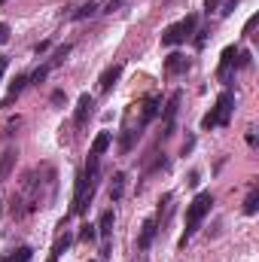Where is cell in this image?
<instances>
[{
  "label": "cell",
  "instance_id": "6da1fadb",
  "mask_svg": "<svg viewBox=\"0 0 259 262\" xmlns=\"http://www.w3.org/2000/svg\"><path fill=\"white\" fill-rule=\"evenodd\" d=\"M232 110H235V95H232V89H226V92H220V98H217V107L201 119V128L210 131L217 128V125H229V119H232Z\"/></svg>",
  "mask_w": 259,
  "mask_h": 262
},
{
  "label": "cell",
  "instance_id": "7a4b0ae2",
  "mask_svg": "<svg viewBox=\"0 0 259 262\" xmlns=\"http://www.w3.org/2000/svg\"><path fill=\"white\" fill-rule=\"evenodd\" d=\"M210 204H213V195H210V192H198V195L192 198V204H189V210H186V232H183L180 244H186V241L195 235L198 223L210 213Z\"/></svg>",
  "mask_w": 259,
  "mask_h": 262
},
{
  "label": "cell",
  "instance_id": "3957f363",
  "mask_svg": "<svg viewBox=\"0 0 259 262\" xmlns=\"http://www.w3.org/2000/svg\"><path fill=\"white\" fill-rule=\"evenodd\" d=\"M195 25H198V18H195V15H186L183 21H177V25L165 28V34H162V43H165V46H180L183 40H189V37H192Z\"/></svg>",
  "mask_w": 259,
  "mask_h": 262
},
{
  "label": "cell",
  "instance_id": "277c9868",
  "mask_svg": "<svg viewBox=\"0 0 259 262\" xmlns=\"http://www.w3.org/2000/svg\"><path fill=\"white\" fill-rule=\"evenodd\" d=\"M95 195V180H89L85 174L76 177V189H73V213H82L89 207V201Z\"/></svg>",
  "mask_w": 259,
  "mask_h": 262
},
{
  "label": "cell",
  "instance_id": "5b68a950",
  "mask_svg": "<svg viewBox=\"0 0 259 262\" xmlns=\"http://www.w3.org/2000/svg\"><path fill=\"white\" fill-rule=\"evenodd\" d=\"M92 107H95V98L85 92V95H79V101H76V113H73V122L82 128L85 122H89V116H92Z\"/></svg>",
  "mask_w": 259,
  "mask_h": 262
},
{
  "label": "cell",
  "instance_id": "8992f818",
  "mask_svg": "<svg viewBox=\"0 0 259 262\" xmlns=\"http://www.w3.org/2000/svg\"><path fill=\"white\" fill-rule=\"evenodd\" d=\"M140 107H143V110H140V122H137V128H146V125L156 119V113H159V95H146Z\"/></svg>",
  "mask_w": 259,
  "mask_h": 262
},
{
  "label": "cell",
  "instance_id": "52a82bcc",
  "mask_svg": "<svg viewBox=\"0 0 259 262\" xmlns=\"http://www.w3.org/2000/svg\"><path fill=\"white\" fill-rule=\"evenodd\" d=\"M156 232H159V220L153 216V220H146V223L140 226V235H137V250H146V247L153 244Z\"/></svg>",
  "mask_w": 259,
  "mask_h": 262
},
{
  "label": "cell",
  "instance_id": "ba28073f",
  "mask_svg": "<svg viewBox=\"0 0 259 262\" xmlns=\"http://www.w3.org/2000/svg\"><path fill=\"white\" fill-rule=\"evenodd\" d=\"M177 104H180V92H174V95H171V101H168V107H165V131H162V137H168V134H171V128H174Z\"/></svg>",
  "mask_w": 259,
  "mask_h": 262
},
{
  "label": "cell",
  "instance_id": "9c48e42d",
  "mask_svg": "<svg viewBox=\"0 0 259 262\" xmlns=\"http://www.w3.org/2000/svg\"><path fill=\"white\" fill-rule=\"evenodd\" d=\"M119 76H122V64H110L104 73H101V79H98V82H101V92H110V89L116 85Z\"/></svg>",
  "mask_w": 259,
  "mask_h": 262
},
{
  "label": "cell",
  "instance_id": "30bf717a",
  "mask_svg": "<svg viewBox=\"0 0 259 262\" xmlns=\"http://www.w3.org/2000/svg\"><path fill=\"white\" fill-rule=\"evenodd\" d=\"M235 55H238L235 46H226V49H223V55H220V76H223V79H229V70L235 64Z\"/></svg>",
  "mask_w": 259,
  "mask_h": 262
},
{
  "label": "cell",
  "instance_id": "8fae6325",
  "mask_svg": "<svg viewBox=\"0 0 259 262\" xmlns=\"http://www.w3.org/2000/svg\"><path fill=\"white\" fill-rule=\"evenodd\" d=\"M15 149L9 146V149H3V156H0V180H6L9 174H12V168H15Z\"/></svg>",
  "mask_w": 259,
  "mask_h": 262
},
{
  "label": "cell",
  "instance_id": "7c38bea8",
  "mask_svg": "<svg viewBox=\"0 0 259 262\" xmlns=\"http://www.w3.org/2000/svg\"><path fill=\"white\" fill-rule=\"evenodd\" d=\"M186 67H189V61H186L180 52H174V55H168V61H165V73H171V76H174V73H183Z\"/></svg>",
  "mask_w": 259,
  "mask_h": 262
},
{
  "label": "cell",
  "instance_id": "4fadbf2b",
  "mask_svg": "<svg viewBox=\"0 0 259 262\" xmlns=\"http://www.w3.org/2000/svg\"><path fill=\"white\" fill-rule=\"evenodd\" d=\"M98 235L101 238H110L113 235V210H104L101 220H98Z\"/></svg>",
  "mask_w": 259,
  "mask_h": 262
},
{
  "label": "cell",
  "instance_id": "5bb4252c",
  "mask_svg": "<svg viewBox=\"0 0 259 262\" xmlns=\"http://www.w3.org/2000/svg\"><path fill=\"white\" fill-rule=\"evenodd\" d=\"M125 192V174L119 171V174H113V183H110V201H119Z\"/></svg>",
  "mask_w": 259,
  "mask_h": 262
},
{
  "label": "cell",
  "instance_id": "9a60e30c",
  "mask_svg": "<svg viewBox=\"0 0 259 262\" xmlns=\"http://www.w3.org/2000/svg\"><path fill=\"white\" fill-rule=\"evenodd\" d=\"M107 146H110V131H101V134L95 137V143H92V156H101Z\"/></svg>",
  "mask_w": 259,
  "mask_h": 262
},
{
  "label": "cell",
  "instance_id": "2e32d148",
  "mask_svg": "<svg viewBox=\"0 0 259 262\" xmlns=\"http://www.w3.org/2000/svg\"><path fill=\"white\" fill-rule=\"evenodd\" d=\"M31 259V247H18V250H12L9 256H3L0 262H28Z\"/></svg>",
  "mask_w": 259,
  "mask_h": 262
},
{
  "label": "cell",
  "instance_id": "e0dca14e",
  "mask_svg": "<svg viewBox=\"0 0 259 262\" xmlns=\"http://www.w3.org/2000/svg\"><path fill=\"white\" fill-rule=\"evenodd\" d=\"M256 210H259V192H256V189H250V195H247V201H244V213H247V216H253Z\"/></svg>",
  "mask_w": 259,
  "mask_h": 262
},
{
  "label": "cell",
  "instance_id": "ac0fdd59",
  "mask_svg": "<svg viewBox=\"0 0 259 262\" xmlns=\"http://www.w3.org/2000/svg\"><path fill=\"white\" fill-rule=\"evenodd\" d=\"M28 82H31V79H28L25 73H18V76H15V79L9 82V98H15V95H18V92H21V89H25Z\"/></svg>",
  "mask_w": 259,
  "mask_h": 262
},
{
  "label": "cell",
  "instance_id": "d6986e66",
  "mask_svg": "<svg viewBox=\"0 0 259 262\" xmlns=\"http://www.w3.org/2000/svg\"><path fill=\"white\" fill-rule=\"evenodd\" d=\"M70 241H73V238H70V235H58V241H55V247H52V256H61V253H64L67 247H70Z\"/></svg>",
  "mask_w": 259,
  "mask_h": 262
},
{
  "label": "cell",
  "instance_id": "ffe728a7",
  "mask_svg": "<svg viewBox=\"0 0 259 262\" xmlns=\"http://www.w3.org/2000/svg\"><path fill=\"white\" fill-rule=\"evenodd\" d=\"M95 9H98V3H92V0H89V3H82V6L73 12V18H89V15H95Z\"/></svg>",
  "mask_w": 259,
  "mask_h": 262
},
{
  "label": "cell",
  "instance_id": "44dd1931",
  "mask_svg": "<svg viewBox=\"0 0 259 262\" xmlns=\"http://www.w3.org/2000/svg\"><path fill=\"white\" fill-rule=\"evenodd\" d=\"M95 238H98V226L85 223V226H82V232H79V241H95Z\"/></svg>",
  "mask_w": 259,
  "mask_h": 262
},
{
  "label": "cell",
  "instance_id": "7402d4cb",
  "mask_svg": "<svg viewBox=\"0 0 259 262\" xmlns=\"http://www.w3.org/2000/svg\"><path fill=\"white\" fill-rule=\"evenodd\" d=\"M70 49H73L70 43H64V46H58V52H55V58H52V67H55V64H61V61H64L67 55H70Z\"/></svg>",
  "mask_w": 259,
  "mask_h": 262
},
{
  "label": "cell",
  "instance_id": "603a6c76",
  "mask_svg": "<svg viewBox=\"0 0 259 262\" xmlns=\"http://www.w3.org/2000/svg\"><path fill=\"white\" fill-rule=\"evenodd\" d=\"M49 70H52V64L40 67V70H37V73H34V76H31V82H37V85H40V82H43V79H46V76H49Z\"/></svg>",
  "mask_w": 259,
  "mask_h": 262
},
{
  "label": "cell",
  "instance_id": "cb8c5ba5",
  "mask_svg": "<svg viewBox=\"0 0 259 262\" xmlns=\"http://www.w3.org/2000/svg\"><path fill=\"white\" fill-rule=\"evenodd\" d=\"M165 165H168V159H165V156H159V159H156V162H153V165L146 168V174H156V171H162Z\"/></svg>",
  "mask_w": 259,
  "mask_h": 262
},
{
  "label": "cell",
  "instance_id": "d4e9b609",
  "mask_svg": "<svg viewBox=\"0 0 259 262\" xmlns=\"http://www.w3.org/2000/svg\"><path fill=\"white\" fill-rule=\"evenodd\" d=\"M238 3H241V0H226V6H223L220 12H223V15H229V12H235V6H238Z\"/></svg>",
  "mask_w": 259,
  "mask_h": 262
},
{
  "label": "cell",
  "instance_id": "484cf974",
  "mask_svg": "<svg viewBox=\"0 0 259 262\" xmlns=\"http://www.w3.org/2000/svg\"><path fill=\"white\" fill-rule=\"evenodd\" d=\"M6 40H9V25H3V21H0V46H3Z\"/></svg>",
  "mask_w": 259,
  "mask_h": 262
},
{
  "label": "cell",
  "instance_id": "4316f807",
  "mask_svg": "<svg viewBox=\"0 0 259 262\" xmlns=\"http://www.w3.org/2000/svg\"><path fill=\"white\" fill-rule=\"evenodd\" d=\"M192 146H195V137L189 134V137L183 140V156H186V152H192Z\"/></svg>",
  "mask_w": 259,
  "mask_h": 262
},
{
  "label": "cell",
  "instance_id": "83f0119b",
  "mask_svg": "<svg viewBox=\"0 0 259 262\" xmlns=\"http://www.w3.org/2000/svg\"><path fill=\"white\" fill-rule=\"evenodd\" d=\"M256 21H259V15H253V18H250V21H247V25H244V34H250V31H253V28H256Z\"/></svg>",
  "mask_w": 259,
  "mask_h": 262
},
{
  "label": "cell",
  "instance_id": "f1b7e54d",
  "mask_svg": "<svg viewBox=\"0 0 259 262\" xmlns=\"http://www.w3.org/2000/svg\"><path fill=\"white\" fill-rule=\"evenodd\" d=\"M46 49H49V43H46V40H43V43H37V46H34V52H37V55H43V52H46Z\"/></svg>",
  "mask_w": 259,
  "mask_h": 262
},
{
  "label": "cell",
  "instance_id": "f546056e",
  "mask_svg": "<svg viewBox=\"0 0 259 262\" xmlns=\"http://www.w3.org/2000/svg\"><path fill=\"white\" fill-rule=\"evenodd\" d=\"M64 101V92H52V104H61Z\"/></svg>",
  "mask_w": 259,
  "mask_h": 262
},
{
  "label": "cell",
  "instance_id": "4dcf8cb0",
  "mask_svg": "<svg viewBox=\"0 0 259 262\" xmlns=\"http://www.w3.org/2000/svg\"><path fill=\"white\" fill-rule=\"evenodd\" d=\"M217 6H220V0H204V9H207V12H210V9H217Z\"/></svg>",
  "mask_w": 259,
  "mask_h": 262
},
{
  "label": "cell",
  "instance_id": "1f68e13d",
  "mask_svg": "<svg viewBox=\"0 0 259 262\" xmlns=\"http://www.w3.org/2000/svg\"><path fill=\"white\" fill-rule=\"evenodd\" d=\"M46 262H58V256H49V259H46Z\"/></svg>",
  "mask_w": 259,
  "mask_h": 262
},
{
  "label": "cell",
  "instance_id": "d6a6232c",
  "mask_svg": "<svg viewBox=\"0 0 259 262\" xmlns=\"http://www.w3.org/2000/svg\"><path fill=\"white\" fill-rule=\"evenodd\" d=\"M0 3H6V0H0Z\"/></svg>",
  "mask_w": 259,
  "mask_h": 262
}]
</instances>
